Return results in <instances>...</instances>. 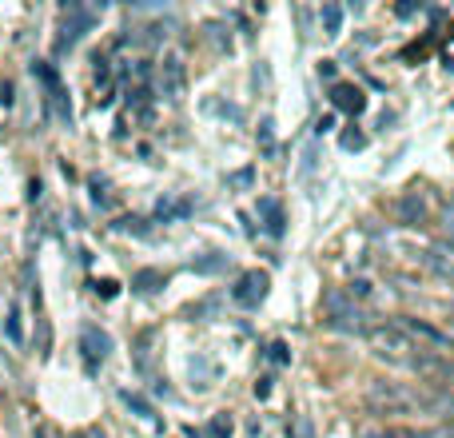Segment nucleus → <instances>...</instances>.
Returning <instances> with one entry per match:
<instances>
[{"mask_svg":"<svg viewBox=\"0 0 454 438\" xmlns=\"http://www.w3.org/2000/svg\"><path fill=\"white\" fill-rule=\"evenodd\" d=\"M363 403L379 419H399V414H419V410L430 414V390H415V387H403V383L374 378L371 387H367Z\"/></svg>","mask_w":454,"mask_h":438,"instance_id":"1","label":"nucleus"},{"mask_svg":"<svg viewBox=\"0 0 454 438\" xmlns=\"http://www.w3.org/2000/svg\"><path fill=\"white\" fill-rule=\"evenodd\" d=\"M323 319H327V327H335V331H343V335H371V315L358 307L355 299L347 291H327L323 295Z\"/></svg>","mask_w":454,"mask_h":438,"instance_id":"2","label":"nucleus"},{"mask_svg":"<svg viewBox=\"0 0 454 438\" xmlns=\"http://www.w3.org/2000/svg\"><path fill=\"white\" fill-rule=\"evenodd\" d=\"M367 343H371V351L379 358H387V363H399V367H406L410 358L419 355L422 347L410 335H406L399 323H374L371 335H367Z\"/></svg>","mask_w":454,"mask_h":438,"instance_id":"3","label":"nucleus"},{"mask_svg":"<svg viewBox=\"0 0 454 438\" xmlns=\"http://www.w3.org/2000/svg\"><path fill=\"white\" fill-rule=\"evenodd\" d=\"M394 323L403 327L410 339L419 343V347H426V351H446V347H454V335L451 331H438V327H430V323H422V319H415V315H399Z\"/></svg>","mask_w":454,"mask_h":438,"instance_id":"4","label":"nucleus"},{"mask_svg":"<svg viewBox=\"0 0 454 438\" xmlns=\"http://www.w3.org/2000/svg\"><path fill=\"white\" fill-rule=\"evenodd\" d=\"M156 92H160L163 100H183V92H188V68H183V60L167 56V60L156 68Z\"/></svg>","mask_w":454,"mask_h":438,"instance_id":"5","label":"nucleus"},{"mask_svg":"<svg viewBox=\"0 0 454 438\" xmlns=\"http://www.w3.org/2000/svg\"><path fill=\"white\" fill-rule=\"evenodd\" d=\"M406 367L419 374V378H430V383H442V378H451V374H454V363H451V358L438 355V351H426V347H422V351L410 358Z\"/></svg>","mask_w":454,"mask_h":438,"instance_id":"6","label":"nucleus"},{"mask_svg":"<svg viewBox=\"0 0 454 438\" xmlns=\"http://www.w3.org/2000/svg\"><path fill=\"white\" fill-rule=\"evenodd\" d=\"M33 76L44 88H48V104L56 108V116H60V124H72V104H68V96H64V88H60V76H56V68H48V64H33Z\"/></svg>","mask_w":454,"mask_h":438,"instance_id":"7","label":"nucleus"},{"mask_svg":"<svg viewBox=\"0 0 454 438\" xmlns=\"http://www.w3.org/2000/svg\"><path fill=\"white\" fill-rule=\"evenodd\" d=\"M267 271H247V275H239V283L231 287V299L239 303V307H260L263 295H267Z\"/></svg>","mask_w":454,"mask_h":438,"instance_id":"8","label":"nucleus"},{"mask_svg":"<svg viewBox=\"0 0 454 438\" xmlns=\"http://www.w3.org/2000/svg\"><path fill=\"white\" fill-rule=\"evenodd\" d=\"M394 219L403 223V228H422L426 223V195L422 192H403L399 195V203H394Z\"/></svg>","mask_w":454,"mask_h":438,"instance_id":"9","label":"nucleus"},{"mask_svg":"<svg viewBox=\"0 0 454 438\" xmlns=\"http://www.w3.org/2000/svg\"><path fill=\"white\" fill-rule=\"evenodd\" d=\"M92 24H96V12H88V8H76V4H72V8H68L64 28H60V40H56V48H60V52L72 48V44H76V40H80L88 28H92Z\"/></svg>","mask_w":454,"mask_h":438,"instance_id":"10","label":"nucleus"},{"mask_svg":"<svg viewBox=\"0 0 454 438\" xmlns=\"http://www.w3.org/2000/svg\"><path fill=\"white\" fill-rule=\"evenodd\" d=\"M80 347H84V355H88V363H104L108 358V351H112V339L100 331V327H80Z\"/></svg>","mask_w":454,"mask_h":438,"instance_id":"11","label":"nucleus"},{"mask_svg":"<svg viewBox=\"0 0 454 438\" xmlns=\"http://www.w3.org/2000/svg\"><path fill=\"white\" fill-rule=\"evenodd\" d=\"M331 104H335V108H343V112H363V108H367V96H363V92H358L355 84H335V88H331Z\"/></svg>","mask_w":454,"mask_h":438,"instance_id":"12","label":"nucleus"},{"mask_svg":"<svg viewBox=\"0 0 454 438\" xmlns=\"http://www.w3.org/2000/svg\"><path fill=\"white\" fill-rule=\"evenodd\" d=\"M430 414H442V422H454V387L430 390Z\"/></svg>","mask_w":454,"mask_h":438,"instance_id":"13","label":"nucleus"},{"mask_svg":"<svg viewBox=\"0 0 454 438\" xmlns=\"http://www.w3.org/2000/svg\"><path fill=\"white\" fill-rule=\"evenodd\" d=\"M163 283H167V275H163V271H156V267H144V271H136V275H131V287H136L140 295L160 291Z\"/></svg>","mask_w":454,"mask_h":438,"instance_id":"14","label":"nucleus"},{"mask_svg":"<svg viewBox=\"0 0 454 438\" xmlns=\"http://www.w3.org/2000/svg\"><path fill=\"white\" fill-rule=\"evenodd\" d=\"M260 215L267 219L271 235H283V208H279V199H260Z\"/></svg>","mask_w":454,"mask_h":438,"instance_id":"15","label":"nucleus"},{"mask_svg":"<svg viewBox=\"0 0 454 438\" xmlns=\"http://www.w3.org/2000/svg\"><path fill=\"white\" fill-rule=\"evenodd\" d=\"M422 263H426V267H430V271H435L438 279L454 283V263L446 259V255H438V251H426V255H422Z\"/></svg>","mask_w":454,"mask_h":438,"instance_id":"16","label":"nucleus"},{"mask_svg":"<svg viewBox=\"0 0 454 438\" xmlns=\"http://www.w3.org/2000/svg\"><path fill=\"white\" fill-rule=\"evenodd\" d=\"M188 211H192V203H188V199H160L156 215H160L163 223H167V219H183Z\"/></svg>","mask_w":454,"mask_h":438,"instance_id":"17","label":"nucleus"},{"mask_svg":"<svg viewBox=\"0 0 454 438\" xmlns=\"http://www.w3.org/2000/svg\"><path fill=\"white\" fill-rule=\"evenodd\" d=\"M319 17H323L327 36H339L343 33V8H339V4H323V8H319Z\"/></svg>","mask_w":454,"mask_h":438,"instance_id":"18","label":"nucleus"},{"mask_svg":"<svg viewBox=\"0 0 454 438\" xmlns=\"http://www.w3.org/2000/svg\"><path fill=\"white\" fill-rule=\"evenodd\" d=\"M355 438H399V426H358Z\"/></svg>","mask_w":454,"mask_h":438,"instance_id":"19","label":"nucleus"},{"mask_svg":"<svg viewBox=\"0 0 454 438\" xmlns=\"http://www.w3.org/2000/svg\"><path fill=\"white\" fill-rule=\"evenodd\" d=\"M208 438H231V419L215 414V419L208 422Z\"/></svg>","mask_w":454,"mask_h":438,"instance_id":"20","label":"nucleus"},{"mask_svg":"<svg viewBox=\"0 0 454 438\" xmlns=\"http://www.w3.org/2000/svg\"><path fill=\"white\" fill-rule=\"evenodd\" d=\"M124 403H128L131 410H136V414H144V419H156V414H152V406H147L144 399H140V394H131V390H124Z\"/></svg>","mask_w":454,"mask_h":438,"instance_id":"21","label":"nucleus"},{"mask_svg":"<svg viewBox=\"0 0 454 438\" xmlns=\"http://www.w3.org/2000/svg\"><path fill=\"white\" fill-rule=\"evenodd\" d=\"M4 335L12 343H20V315H17V307L8 311V319H4Z\"/></svg>","mask_w":454,"mask_h":438,"instance_id":"22","label":"nucleus"},{"mask_svg":"<svg viewBox=\"0 0 454 438\" xmlns=\"http://www.w3.org/2000/svg\"><path fill=\"white\" fill-rule=\"evenodd\" d=\"M343 147H347V152H358V147H367V136H363V131H347V136H343Z\"/></svg>","mask_w":454,"mask_h":438,"instance_id":"23","label":"nucleus"},{"mask_svg":"<svg viewBox=\"0 0 454 438\" xmlns=\"http://www.w3.org/2000/svg\"><path fill=\"white\" fill-rule=\"evenodd\" d=\"M192 267H195V271H219V267H224V255H211V259H195Z\"/></svg>","mask_w":454,"mask_h":438,"instance_id":"24","label":"nucleus"},{"mask_svg":"<svg viewBox=\"0 0 454 438\" xmlns=\"http://www.w3.org/2000/svg\"><path fill=\"white\" fill-rule=\"evenodd\" d=\"M347 295H351V299H367V295H371V283H367V279H355V283L347 287Z\"/></svg>","mask_w":454,"mask_h":438,"instance_id":"25","label":"nucleus"},{"mask_svg":"<svg viewBox=\"0 0 454 438\" xmlns=\"http://www.w3.org/2000/svg\"><path fill=\"white\" fill-rule=\"evenodd\" d=\"M426 438H454V422H438V426H430Z\"/></svg>","mask_w":454,"mask_h":438,"instance_id":"26","label":"nucleus"},{"mask_svg":"<svg viewBox=\"0 0 454 438\" xmlns=\"http://www.w3.org/2000/svg\"><path fill=\"white\" fill-rule=\"evenodd\" d=\"M260 136H263V147L271 152V147H275V136H271V124H267V120L260 124Z\"/></svg>","mask_w":454,"mask_h":438,"instance_id":"27","label":"nucleus"},{"mask_svg":"<svg viewBox=\"0 0 454 438\" xmlns=\"http://www.w3.org/2000/svg\"><path fill=\"white\" fill-rule=\"evenodd\" d=\"M267 355H271V363H287V347H283V343H271Z\"/></svg>","mask_w":454,"mask_h":438,"instance_id":"28","label":"nucleus"},{"mask_svg":"<svg viewBox=\"0 0 454 438\" xmlns=\"http://www.w3.org/2000/svg\"><path fill=\"white\" fill-rule=\"evenodd\" d=\"M96 295H104V299H112V295H116V283H112V279H104V283H96Z\"/></svg>","mask_w":454,"mask_h":438,"instance_id":"29","label":"nucleus"},{"mask_svg":"<svg viewBox=\"0 0 454 438\" xmlns=\"http://www.w3.org/2000/svg\"><path fill=\"white\" fill-rule=\"evenodd\" d=\"M331 128H335V116H323V120L315 124V131H319V136H323V131H331Z\"/></svg>","mask_w":454,"mask_h":438,"instance_id":"30","label":"nucleus"},{"mask_svg":"<svg viewBox=\"0 0 454 438\" xmlns=\"http://www.w3.org/2000/svg\"><path fill=\"white\" fill-rule=\"evenodd\" d=\"M319 76H323V80H331V76H335V64H331V60H323V64H319Z\"/></svg>","mask_w":454,"mask_h":438,"instance_id":"31","label":"nucleus"},{"mask_svg":"<svg viewBox=\"0 0 454 438\" xmlns=\"http://www.w3.org/2000/svg\"><path fill=\"white\" fill-rule=\"evenodd\" d=\"M255 394H260V399H267V394H271V383H267V378H260V383H255Z\"/></svg>","mask_w":454,"mask_h":438,"instance_id":"32","label":"nucleus"},{"mask_svg":"<svg viewBox=\"0 0 454 438\" xmlns=\"http://www.w3.org/2000/svg\"><path fill=\"white\" fill-rule=\"evenodd\" d=\"M446 239H454V208H446Z\"/></svg>","mask_w":454,"mask_h":438,"instance_id":"33","label":"nucleus"},{"mask_svg":"<svg viewBox=\"0 0 454 438\" xmlns=\"http://www.w3.org/2000/svg\"><path fill=\"white\" fill-rule=\"evenodd\" d=\"M36 438H56V435H52L48 426H36Z\"/></svg>","mask_w":454,"mask_h":438,"instance_id":"34","label":"nucleus"}]
</instances>
